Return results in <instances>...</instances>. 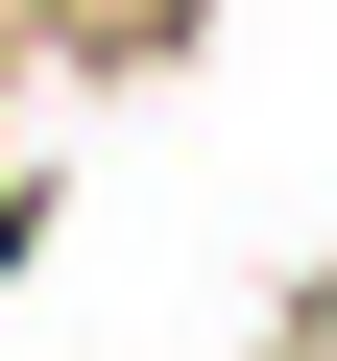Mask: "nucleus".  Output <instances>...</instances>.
<instances>
[{"mask_svg":"<svg viewBox=\"0 0 337 361\" xmlns=\"http://www.w3.org/2000/svg\"><path fill=\"white\" fill-rule=\"evenodd\" d=\"M25 241H49V193H25V169H0V265H25Z\"/></svg>","mask_w":337,"mask_h":361,"instance_id":"f257e3e1","label":"nucleus"}]
</instances>
